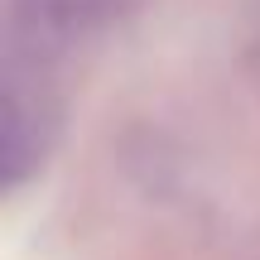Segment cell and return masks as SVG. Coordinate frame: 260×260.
<instances>
[{
  "instance_id": "6da1fadb",
  "label": "cell",
  "mask_w": 260,
  "mask_h": 260,
  "mask_svg": "<svg viewBox=\"0 0 260 260\" xmlns=\"http://www.w3.org/2000/svg\"><path fill=\"white\" fill-rule=\"evenodd\" d=\"M145 0H5L10 39L29 53H68L87 39L116 29Z\"/></svg>"
},
{
  "instance_id": "7a4b0ae2",
  "label": "cell",
  "mask_w": 260,
  "mask_h": 260,
  "mask_svg": "<svg viewBox=\"0 0 260 260\" xmlns=\"http://www.w3.org/2000/svg\"><path fill=\"white\" fill-rule=\"evenodd\" d=\"M53 140V111L39 92H24L19 77L10 73L5 82V130H0V164H5V183H24Z\"/></svg>"
}]
</instances>
